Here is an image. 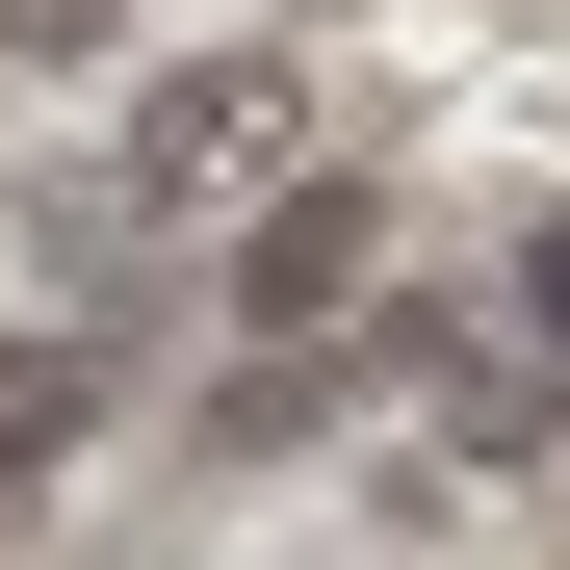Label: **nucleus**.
<instances>
[{
  "instance_id": "obj_1",
  "label": "nucleus",
  "mask_w": 570,
  "mask_h": 570,
  "mask_svg": "<svg viewBox=\"0 0 570 570\" xmlns=\"http://www.w3.org/2000/svg\"><path fill=\"white\" fill-rule=\"evenodd\" d=\"M130 208H156V234H208V208H285V52H208V78H156V105H130Z\"/></svg>"
},
{
  "instance_id": "obj_2",
  "label": "nucleus",
  "mask_w": 570,
  "mask_h": 570,
  "mask_svg": "<svg viewBox=\"0 0 570 570\" xmlns=\"http://www.w3.org/2000/svg\"><path fill=\"white\" fill-rule=\"evenodd\" d=\"M363 285H390V208H363V181H285V208H234V312H259V337H337Z\"/></svg>"
},
{
  "instance_id": "obj_3",
  "label": "nucleus",
  "mask_w": 570,
  "mask_h": 570,
  "mask_svg": "<svg viewBox=\"0 0 570 570\" xmlns=\"http://www.w3.org/2000/svg\"><path fill=\"white\" fill-rule=\"evenodd\" d=\"M0 52H105V0H0Z\"/></svg>"
},
{
  "instance_id": "obj_4",
  "label": "nucleus",
  "mask_w": 570,
  "mask_h": 570,
  "mask_svg": "<svg viewBox=\"0 0 570 570\" xmlns=\"http://www.w3.org/2000/svg\"><path fill=\"white\" fill-rule=\"evenodd\" d=\"M544 337H570V259H544Z\"/></svg>"
}]
</instances>
